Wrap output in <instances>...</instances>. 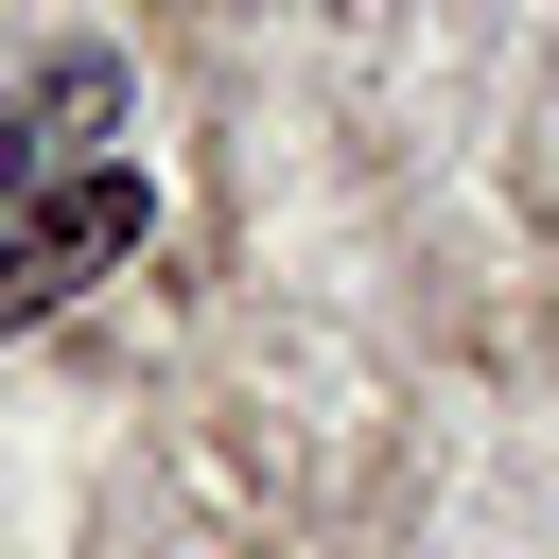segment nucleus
Here are the masks:
<instances>
[{
	"label": "nucleus",
	"instance_id": "1",
	"mask_svg": "<svg viewBox=\"0 0 559 559\" xmlns=\"http://www.w3.org/2000/svg\"><path fill=\"white\" fill-rule=\"evenodd\" d=\"M105 140H122V52H52V70H35L17 105H0V175H17V192L87 175Z\"/></svg>",
	"mask_w": 559,
	"mask_h": 559
},
{
	"label": "nucleus",
	"instance_id": "2",
	"mask_svg": "<svg viewBox=\"0 0 559 559\" xmlns=\"http://www.w3.org/2000/svg\"><path fill=\"white\" fill-rule=\"evenodd\" d=\"M70 280H87V262L52 245V210H17V227H0V332H35V314H52Z\"/></svg>",
	"mask_w": 559,
	"mask_h": 559
}]
</instances>
